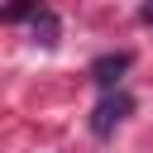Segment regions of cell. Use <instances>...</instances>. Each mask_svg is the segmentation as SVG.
Segmentation results:
<instances>
[{"label": "cell", "instance_id": "5", "mask_svg": "<svg viewBox=\"0 0 153 153\" xmlns=\"http://www.w3.org/2000/svg\"><path fill=\"white\" fill-rule=\"evenodd\" d=\"M139 19H143V24H153V5H143V10H139Z\"/></svg>", "mask_w": 153, "mask_h": 153}, {"label": "cell", "instance_id": "2", "mask_svg": "<svg viewBox=\"0 0 153 153\" xmlns=\"http://www.w3.org/2000/svg\"><path fill=\"white\" fill-rule=\"evenodd\" d=\"M124 72H129V53H105V57H96V62H91V81H96V86H105V91H110Z\"/></svg>", "mask_w": 153, "mask_h": 153}, {"label": "cell", "instance_id": "4", "mask_svg": "<svg viewBox=\"0 0 153 153\" xmlns=\"http://www.w3.org/2000/svg\"><path fill=\"white\" fill-rule=\"evenodd\" d=\"M38 14V5H10L5 10V24H19V19H33Z\"/></svg>", "mask_w": 153, "mask_h": 153}, {"label": "cell", "instance_id": "3", "mask_svg": "<svg viewBox=\"0 0 153 153\" xmlns=\"http://www.w3.org/2000/svg\"><path fill=\"white\" fill-rule=\"evenodd\" d=\"M29 24H33V38H38L43 48H53V43H57V33H62V24H57V14H53L48 5H38V14H33Z\"/></svg>", "mask_w": 153, "mask_h": 153}, {"label": "cell", "instance_id": "1", "mask_svg": "<svg viewBox=\"0 0 153 153\" xmlns=\"http://www.w3.org/2000/svg\"><path fill=\"white\" fill-rule=\"evenodd\" d=\"M129 110H134V100H129L124 91H110V96L91 110V134H96V139H110V134L124 124V115H129Z\"/></svg>", "mask_w": 153, "mask_h": 153}]
</instances>
